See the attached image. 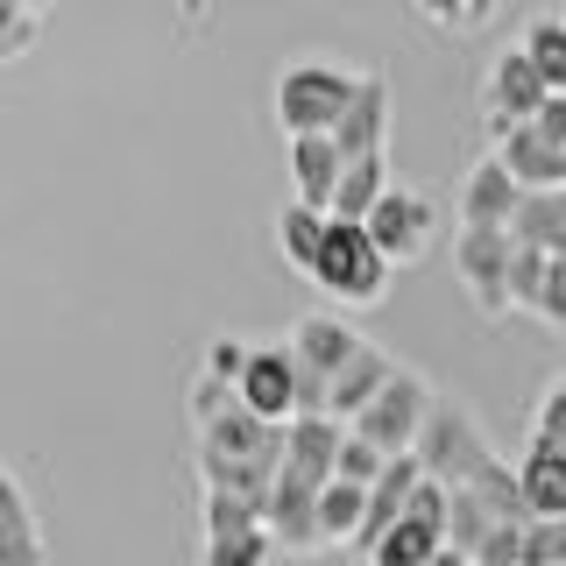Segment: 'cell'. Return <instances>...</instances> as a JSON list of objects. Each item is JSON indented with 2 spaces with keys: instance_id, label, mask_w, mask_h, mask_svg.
Instances as JSON below:
<instances>
[{
  "instance_id": "obj_20",
  "label": "cell",
  "mask_w": 566,
  "mask_h": 566,
  "mask_svg": "<svg viewBox=\"0 0 566 566\" xmlns=\"http://www.w3.org/2000/svg\"><path fill=\"white\" fill-rule=\"evenodd\" d=\"M517 482H524V510L531 517H566V453L531 439L517 460Z\"/></svg>"
},
{
  "instance_id": "obj_24",
  "label": "cell",
  "mask_w": 566,
  "mask_h": 566,
  "mask_svg": "<svg viewBox=\"0 0 566 566\" xmlns=\"http://www.w3.org/2000/svg\"><path fill=\"white\" fill-rule=\"evenodd\" d=\"M361 517H368V489H361V482H340V474H333V482L318 489V538H326V545H354Z\"/></svg>"
},
{
  "instance_id": "obj_1",
  "label": "cell",
  "mask_w": 566,
  "mask_h": 566,
  "mask_svg": "<svg viewBox=\"0 0 566 566\" xmlns=\"http://www.w3.org/2000/svg\"><path fill=\"white\" fill-rule=\"evenodd\" d=\"M191 424H199V482L241 495L255 510L270 503V482L283 468V424L248 411L227 376H206L191 389Z\"/></svg>"
},
{
  "instance_id": "obj_34",
  "label": "cell",
  "mask_w": 566,
  "mask_h": 566,
  "mask_svg": "<svg viewBox=\"0 0 566 566\" xmlns=\"http://www.w3.org/2000/svg\"><path fill=\"white\" fill-rule=\"evenodd\" d=\"M212 14V0H177V29H199Z\"/></svg>"
},
{
  "instance_id": "obj_18",
  "label": "cell",
  "mask_w": 566,
  "mask_h": 566,
  "mask_svg": "<svg viewBox=\"0 0 566 566\" xmlns=\"http://www.w3.org/2000/svg\"><path fill=\"white\" fill-rule=\"evenodd\" d=\"M0 566H50L35 510H29V495H22V482H14L8 468H0Z\"/></svg>"
},
{
  "instance_id": "obj_7",
  "label": "cell",
  "mask_w": 566,
  "mask_h": 566,
  "mask_svg": "<svg viewBox=\"0 0 566 566\" xmlns=\"http://www.w3.org/2000/svg\"><path fill=\"white\" fill-rule=\"evenodd\" d=\"M439 545H447V482L424 474L411 489V503H403V517L368 545V566H424Z\"/></svg>"
},
{
  "instance_id": "obj_31",
  "label": "cell",
  "mask_w": 566,
  "mask_h": 566,
  "mask_svg": "<svg viewBox=\"0 0 566 566\" xmlns=\"http://www.w3.org/2000/svg\"><path fill=\"white\" fill-rule=\"evenodd\" d=\"M531 318H545L553 333H566V262L553 255V270H545V291H538V312Z\"/></svg>"
},
{
  "instance_id": "obj_15",
  "label": "cell",
  "mask_w": 566,
  "mask_h": 566,
  "mask_svg": "<svg viewBox=\"0 0 566 566\" xmlns=\"http://www.w3.org/2000/svg\"><path fill=\"white\" fill-rule=\"evenodd\" d=\"M495 156L517 170L524 191H553V185H566V142H553L538 120H517V128H503V135H495Z\"/></svg>"
},
{
  "instance_id": "obj_23",
  "label": "cell",
  "mask_w": 566,
  "mask_h": 566,
  "mask_svg": "<svg viewBox=\"0 0 566 566\" xmlns=\"http://www.w3.org/2000/svg\"><path fill=\"white\" fill-rule=\"evenodd\" d=\"M382 191H389V156H354L340 185H333V220H368V206Z\"/></svg>"
},
{
  "instance_id": "obj_2",
  "label": "cell",
  "mask_w": 566,
  "mask_h": 566,
  "mask_svg": "<svg viewBox=\"0 0 566 566\" xmlns=\"http://www.w3.org/2000/svg\"><path fill=\"white\" fill-rule=\"evenodd\" d=\"M418 460H424V474H432V482H447V489H482L495 517H510V524L531 517L517 468L489 447V432L460 411V403H447V397L432 403V418H424V432H418Z\"/></svg>"
},
{
  "instance_id": "obj_5",
  "label": "cell",
  "mask_w": 566,
  "mask_h": 566,
  "mask_svg": "<svg viewBox=\"0 0 566 566\" xmlns=\"http://www.w3.org/2000/svg\"><path fill=\"white\" fill-rule=\"evenodd\" d=\"M432 403H439L432 382L411 376V368H397V376H389L347 424H354V432H361L376 453L397 460V453H418V432H424V418H432Z\"/></svg>"
},
{
  "instance_id": "obj_27",
  "label": "cell",
  "mask_w": 566,
  "mask_h": 566,
  "mask_svg": "<svg viewBox=\"0 0 566 566\" xmlns=\"http://www.w3.org/2000/svg\"><path fill=\"white\" fill-rule=\"evenodd\" d=\"M545 270H553V255H545V248H531V241H517V255H510V312H538Z\"/></svg>"
},
{
  "instance_id": "obj_14",
  "label": "cell",
  "mask_w": 566,
  "mask_h": 566,
  "mask_svg": "<svg viewBox=\"0 0 566 566\" xmlns=\"http://www.w3.org/2000/svg\"><path fill=\"white\" fill-rule=\"evenodd\" d=\"M524 206V185L503 156H482L468 177H460V227H510Z\"/></svg>"
},
{
  "instance_id": "obj_16",
  "label": "cell",
  "mask_w": 566,
  "mask_h": 566,
  "mask_svg": "<svg viewBox=\"0 0 566 566\" xmlns=\"http://www.w3.org/2000/svg\"><path fill=\"white\" fill-rule=\"evenodd\" d=\"M347 156L333 149V135H291V199L333 212V185H340Z\"/></svg>"
},
{
  "instance_id": "obj_32",
  "label": "cell",
  "mask_w": 566,
  "mask_h": 566,
  "mask_svg": "<svg viewBox=\"0 0 566 566\" xmlns=\"http://www.w3.org/2000/svg\"><path fill=\"white\" fill-rule=\"evenodd\" d=\"M432 29H468V0H411Z\"/></svg>"
},
{
  "instance_id": "obj_37",
  "label": "cell",
  "mask_w": 566,
  "mask_h": 566,
  "mask_svg": "<svg viewBox=\"0 0 566 566\" xmlns=\"http://www.w3.org/2000/svg\"><path fill=\"white\" fill-rule=\"evenodd\" d=\"M29 8H35V14H50V0H29Z\"/></svg>"
},
{
  "instance_id": "obj_11",
  "label": "cell",
  "mask_w": 566,
  "mask_h": 566,
  "mask_svg": "<svg viewBox=\"0 0 566 566\" xmlns=\"http://www.w3.org/2000/svg\"><path fill=\"white\" fill-rule=\"evenodd\" d=\"M545 93L553 85L538 78V64L524 57V50H503V57L489 64V78H482V114H489V128L503 135V128H517V120H531L545 106Z\"/></svg>"
},
{
  "instance_id": "obj_3",
  "label": "cell",
  "mask_w": 566,
  "mask_h": 566,
  "mask_svg": "<svg viewBox=\"0 0 566 566\" xmlns=\"http://www.w3.org/2000/svg\"><path fill=\"white\" fill-rule=\"evenodd\" d=\"M389 276L397 270L382 262V248L368 241L361 220H333L326 227V248H318V262H312V283L326 297H340V305H382Z\"/></svg>"
},
{
  "instance_id": "obj_30",
  "label": "cell",
  "mask_w": 566,
  "mask_h": 566,
  "mask_svg": "<svg viewBox=\"0 0 566 566\" xmlns=\"http://www.w3.org/2000/svg\"><path fill=\"white\" fill-rule=\"evenodd\" d=\"M531 439H545V447L566 453V376L538 397V418H531Z\"/></svg>"
},
{
  "instance_id": "obj_36",
  "label": "cell",
  "mask_w": 566,
  "mask_h": 566,
  "mask_svg": "<svg viewBox=\"0 0 566 566\" xmlns=\"http://www.w3.org/2000/svg\"><path fill=\"white\" fill-rule=\"evenodd\" d=\"M495 8H503V0H468V29H474V22H489Z\"/></svg>"
},
{
  "instance_id": "obj_29",
  "label": "cell",
  "mask_w": 566,
  "mask_h": 566,
  "mask_svg": "<svg viewBox=\"0 0 566 566\" xmlns=\"http://www.w3.org/2000/svg\"><path fill=\"white\" fill-rule=\"evenodd\" d=\"M35 22H43V14H35L29 0H0V57H22L35 43Z\"/></svg>"
},
{
  "instance_id": "obj_19",
  "label": "cell",
  "mask_w": 566,
  "mask_h": 566,
  "mask_svg": "<svg viewBox=\"0 0 566 566\" xmlns=\"http://www.w3.org/2000/svg\"><path fill=\"white\" fill-rule=\"evenodd\" d=\"M389 376H397V361H389L376 340H361V347H354V361L326 382V411H333V418H354V411H361V403L376 397Z\"/></svg>"
},
{
  "instance_id": "obj_22",
  "label": "cell",
  "mask_w": 566,
  "mask_h": 566,
  "mask_svg": "<svg viewBox=\"0 0 566 566\" xmlns=\"http://www.w3.org/2000/svg\"><path fill=\"white\" fill-rule=\"evenodd\" d=\"M326 227H333V212H318V206H297V199H291V206L276 212V248H283V262L312 276L318 248H326Z\"/></svg>"
},
{
  "instance_id": "obj_10",
  "label": "cell",
  "mask_w": 566,
  "mask_h": 566,
  "mask_svg": "<svg viewBox=\"0 0 566 566\" xmlns=\"http://www.w3.org/2000/svg\"><path fill=\"white\" fill-rule=\"evenodd\" d=\"M297 354L291 347H248L241 354V376H234V397L248 403L255 418H270V424H291L297 418Z\"/></svg>"
},
{
  "instance_id": "obj_13",
  "label": "cell",
  "mask_w": 566,
  "mask_h": 566,
  "mask_svg": "<svg viewBox=\"0 0 566 566\" xmlns=\"http://www.w3.org/2000/svg\"><path fill=\"white\" fill-rule=\"evenodd\" d=\"M389 114H397V99H389V78L382 71H368V78H354V99L340 114V128H333V149L347 156H382L389 149Z\"/></svg>"
},
{
  "instance_id": "obj_33",
  "label": "cell",
  "mask_w": 566,
  "mask_h": 566,
  "mask_svg": "<svg viewBox=\"0 0 566 566\" xmlns=\"http://www.w3.org/2000/svg\"><path fill=\"white\" fill-rule=\"evenodd\" d=\"M241 354H248V347H234V340H212V354H206V376H227V382H234V376H241Z\"/></svg>"
},
{
  "instance_id": "obj_28",
  "label": "cell",
  "mask_w": 566,
  "mask_h": 566,
  "mask_svg": "<svg viewBox=\"0 0 566 566\" xmlns=\"http://www.w3.org/2000/svg\"><path fill=\"white\" fill-rule=\"evenodd\" d=\"M382 468H389V453H376V447H368V439L347 424V439H340V460H333V474H340V482H361V489H368Z\"/></svg>"
},
{
  "instance_id": "obj_12",
  "label": "cell",
  "mask_w": 566,
  "mask_h": 566,
  "mask_svg": "<svg viewBox=\"0 0 566 566\" xmlns=\"http://www.w3.org/2000/svg\"><path fill=\"white\" fill-rule=\"evenodd\" d=\"M262 524H270L276 553H318V482H305V474H283L270 482V503H262Z\"/></svg>"
},
{
  "instance_id": "obj_8",
  "label": "cell",
  "mask_w": 566,
  "mask_h": 566,
  "mask_svg": "<svg viewBox=\"0 0 566 566\" xmlns=\"http://www.w3.org/2000/svg\"><path fill=\"white\" fill-rule=\"evenodd\" d=\"M510 255H517V234H510V227H460L453 262H460V283H468V297H474L482 318L510 312Z\"/></svg>"
},
{
  "instance_id": "obj_17",
  "label": "cell",
  "mask_w": 566,
  "mask_h": 566,
  "mask_svg": "<svg viewBox=\"0 0 566 566\" xmlns=\"http://www.w3.org/2000/svg\"><path fill=\"white\" fill-rule=\"evenodd\" d=\"M354 347H361V333L347 326V318H297V340H291V354H297V368L305 376H318V382H333L340 368L354 361Z\"/></svg>"
},
{
  "instance_id": "obj_35",
  "label": "cell",
  "mask_w": 566,
  "mask_h": 566,
  "mask_svg": "<svg viewBox=\"0 0 566 566\" xmlns=\"http://www.w3.org/2000/svg\"><path fill=\"white\" fill-rule=\"evenodd\" d=\"M424 566H474V553H460V545H439V553L424 559Z\"/></svg>"
},
{
  "instance_id": "obj_25",
  "label": "cell",
  "mask_w": 566,
  "mask_h": 566,
  "mask_svg": "<svg viewBox=\"0 0 566 566\" xmlns=\"http://www.w3.org/2000/svg\"><path fill=\"white\" fill-rule=\"evenodd\" d=\"M503 524L489 510L482 489H447V545H460V553H482V538Z\"/></svg>"
},
{
  "instance_id": "obj_26",
  "label": "cell",
  "mask_w": 566,
  "mask_h": 566,
  "mask_svg": "<svg viewBox=\"0 0 566 566\" xmlns=\"http://www.w3.org/2000/svg\"><path fill=\"white\" fill-rule=\"evenodd\" d=\"M517 50L538 64V78L553 85V93H566V14H538V22L524 29Z\"/></svg>"
},
{
  "instance_id": "obj_21",
  "label": "cell",
  "mask_w": 566,
  "mask_h": 566,
  "mask_svg": "<svg viewBox=\"0 0 566 566\" xmlns=\"http://www.w3.org/2000/svg\"><path fill=\"white\" fill-rule=\"evenodd\" d=\"M510 234L566 262V185H553V191H524V206H517V220H510Z\"/></svg>"
},
{
  "instance_id": "obj_9",
  "label": "cell",
  "mask_w": 566,
  "mask_h": 566,
  "mask_svg": "<svg viewBox=\"0 0 566 566\" xmlns=\"http://www.w3.org/2000/svg\"><path fill=\"white\" fill-rule=\"evenodd\" d=\"M432 220H439V206L424 199V191H403V185H389L376 206H368V241L382 248V262L389 270H411V262L424 255V241H432Z\"/></svg>"
},
{
  "instance_id": "obj_6",
  "label": "cell",
  "mask_w": 566,
  "mask_h": 566,
  "mask_svg": "<svg viewBox=\"0 0 566 566\" xmlns=\"http://www.w3.org/2000/svg\"><path fill=\"white\" fill-rule=\"evenodd\" d=\"M276 559V538L262 524L255 503L227 489H206V545H199V566H270Z\"/></svg>"
},
{
  "instance_id": "obj_4",
  "label": "cell",
  "mask_w": 566,
  "mask_h": 566,
  "mask_svg": "<svg viewBox=\"0 0 566 566\" xmlns=\"http://www.w3.org/2000/svg\"><path fill=\"white\" fill-rule=\"evenodd\" d=\"M347 99H354V71L340 64H283L276 71V128L283 142L291 135H333L340 128V114H347Z\"/></svg>"
}]
</instances>
